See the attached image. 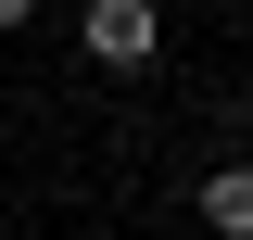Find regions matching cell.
<instances>
[{
  "label": "cell",
  "instance_id": "cell-2",
  "mask_svg": "<svg viewBox=\"0 0 253 240\" xmlns=\"http://www.w3.org/2000/svg\"><path fill=\"white\" fill-rule=\"evenodd\" d=\"M190 202H203V228H215V240H253V164H215Z\"/></svg>",
  "mask_w": 253,
  "mask_h": 240
},
{
  "label": "cell",
  "instance_id": "cell-3",
  "mask_svg": "<svg viewBox=\"0 0 253 240\" xmlns=\"http://www.w3.org/2000/svg\"><path fill=\"white\" fill-rule=\"evenodd\" d=\"M26 13H38V0H0V26H26Z\"/></svg>",
  "mask_w": 253,
  "mask_h": 240
},
{
  "label": "cell",
  "instance_id": "cell-1",
  "mask_svg": "<svg viewBox=\"0 0 253 240\" xmlns=\"http://www.w3.org/2000/svg\"><path fill=\"white\" fill-rule=\"evenodd\" d=\"M76 38H89V63H114V76H126V63L165 51V13H152V0H89V13H76Z\"/></svg>",
  "mask_w": 253,
  "mask_h": 240
}]
</instances>
